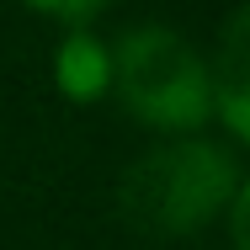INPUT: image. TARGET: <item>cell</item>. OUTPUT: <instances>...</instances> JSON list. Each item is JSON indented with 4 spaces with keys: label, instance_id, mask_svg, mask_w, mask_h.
Returning a JSON list of instances; mask_svg holds the SVG:
<instances>
[{
    "label": "cell",
    "instance_id": "1",
    "mask_svg": "<svg viewBox=\"0 0 250 250\" xmlns=\"http://www.w3.org/2000/svg\"><path fill=\"white\" fill-rule=\"evenodd\" d=\"M245 192L240 160L229 144L202 133H165V144L139 154L117 181V213L149 240H187L208 229Z\"/></svg>",
    "mask_w": 250,
    "mask_h": 250
},
{
    "label": "cell",
    "instance_id": "2",
    "mask_svg": "<svg viewBox=\"0 0 250 250\" xmlns=\"http://www.w3.org/2000/svg\"><path fill=\"white\" fill-rule=\"evenodd\" d=\"M112 91L154 133H197L213 117L208 59L170 27H128L112 43Z\"/></svg>",
    "mask_w": 250,
    "mask_h": 250
},
{
    "label": "cell",
    "instance_id": "3",
    "mask_svg": "<svg viewBox=\"0 0 250 250\" xmlns=\"http://www.w3.org/2000/svg\"><path fill=\"white\" fill-rule=\"evenodd\" d=\"M208 96H213V117L229 128V139L240 144L250 139V16L234 11L218 53L208 59Z\"/></svg>",
    "mask_w": 250,
    "mask_h": 250
},
{
    "label": "cell",
    "instance_id": "4",
    "mask_svg": "<svg viewBox=\"0 0 250 250\" xmlns=\"http://www.w3.org/2000/svg\"><path fill=\"white\" fill-rule=\"evenodd\" d=\"M53 85L64 91L69 101H101L112 91V48L101 43L96 32H85V27H69L64 32V43L53 53Z\"/></svg>",
    "mask_w": 250,
    "mask_h": 250
},
{
    "label": "cell",
    "instance_id": "5",
    "mask_svg": "<svg viewBox=\"0 0 250 250\" xmlns=\"http://www.w3.org/2000/svg\"><path fill=\"white\" fill-rule=\"evenodd\" d=\"M21 5L38 11V16H48V21H64V27H91L106 11V0H21Z\"/></svg>",
    "mask_w": 250,
    "mask_h": 250
}]
</instances>
